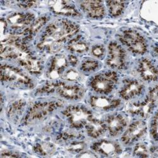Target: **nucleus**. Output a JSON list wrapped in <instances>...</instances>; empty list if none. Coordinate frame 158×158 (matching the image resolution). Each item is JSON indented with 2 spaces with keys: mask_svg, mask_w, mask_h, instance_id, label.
Segmentation results:
<instances>
[{
  "mask_svg": "<svg viewBox=\"0 0 158 158\" xmlns=\"http://www.w3.org/2000/svg\"><path fill=\"white\" fill-rule=\"evenodd\" d=\"M81 8L86 15L93 19H99L105 15V7L101 1H83Z\"/></svg>",
  "mask_w": 158,
  "mask_h": 158,
  "instance_id": "obj_17",
  "label": "nucleus"
},
{
  "mask_svg": "<svg viewBox=\"0 0 158 158\" xmlns=\"http://www.w3.org/2000/svg\"><path fill=\"white\" fill-rule=\"evenodd\" d=\"M1 81L15 86H23L28 88L34 87L32 79L20 69L9 64L1 67Z\"/></svg>",
  "mask_w": 158,
  "mask_h": 158,
  "instance_id": "obj_5",
  "label": "nucleus"
},
{
  "mask_svg": "<svg viewBox=\"0 0 158 158\" xmlns=\"http://www.w3.org/2000/svg\"><path fill=\"white\" fill-rule=\"evenodd\" d=\"M68 62L67 58L62 55H58L52 58L48 71V77L51 79L61 77L67 67Z\"/></svg>",
  "mask_w": 158,
  "mask_h": 158,
  "instance_id": "obj_19",
  "label": "nucleus"
},
{
  "mask_svg": "<svg viewBox=\"0 0 158 158\" xmlns=\"http://www.w3.org/2000/svg\"><path fill=\"white\" fill-rule=\"evenodd\" d=\"M67 49L72 52L82 54L89 50V44L81 37H77L69 43Z\"/></svg>",
  "mask_w": 158,
  "mask_h": 158,
  "instance_id": "obj_23",
  "label": "nucleus"
},
{
  "mask_svg": "<svg viewBox=\"0 0 158 158\" xmlns=\"http://www.w3.org/2000/svg\"><path fill=\"white\" fill-rule=\"evenodd\" d=\"M19 63L28 72L34 74L40 73L43 69L41 61L32 56L31 53L20 60Z\"/></svg>",
  "mask_w": 158,
  "mask_h": 158,
  "instance_id": "obj_21",
  "label": "nucleus"
},
{
  "mask_svg": "<svg viewBox=\"0 0 158 158\" xmlns=\"http://www.w3.org/2000/svg\"><path fill=\"white\" fill-rule=\"evenodd\" d=\"M91 148L97 154L107 157H116L122 152L119 143L108 140H101L94 142Z\"/></svg>",
  "mask_w": 158,
  "mask_h": 158,
  "instance_id": "obj_11",
  "label": "nucleus"
},
{
  "mask_svg": "<svg viewBox=\"0 0 158 158\" xmlns=\"http://www.w3.org/2000/svg\"><path fill=\"white\" fill-rule=\"evenodd\" d=\"M20 156L17 153L11 151H4L1 154V157H17Z\"/></svg>",
  "mask_w": 158,
  "mask_h": 158,
  "instance_id": "obj_34",
  "label": "nucleus"
},
{
  "mask_svg": "<svg viewBox=\"0 0 158 158\" xmlns=\"http://www.w3.org/2000/svg\"><path fill=\"white\" fill-rule=\"evenodd\" d=\"M118 81L115 72H106L97 74L91 79L90 85L94 91L99 94H108L115 88Z\"/></svg>",
  "mask_w": 158,
  "mask_h": 158,
  "instance_id": "obj_7",
  "label": "nucleus"
},
{
  "mask_svg": "<svg viewBox=\"0 0 158 158\" xmlns=\"http://www.w3.org/2000/svg\"><path fill=\"white\" fill-rule=\"evenodd\" d=\"M125 2L123 1H108L106 5L110 14L113 17L120 16L125 8Z\"/></svg>",
  "mask_w": 158,
  "mask_h": 158,
  "instance_id": "obj_26",
  "label": "nucleus"
},
{
  "mask_svg": "<svg viewBox=\"0 0 158 158\" xmlns=\"http://www.w3.org/2000/svg\"><path fill=\"white\" fill-rule=\"evenodd\" d=\"M127 63V54L125 49L116 42H111L108 46L106 63L113 69L122 70Z\"/></svg>",
  "mask_w": 158,
  "mask_h": 158,
  "instance_id": "obj_9",
  "label": "nucleus"
},
{
  "mask_svg": "<svg viewBox=\"0 0 158 158\" xmlns=\"http://www.w3.org/2000/svg\"><path fill=\"white\" fill-rule=\"evenodd\" d=\"M134 156L139 157H147L149 156V152L146 145L139 143L135 146L133 151Z\"/></svg>",
  "mask_w": 158,
  "mask_h": 158,
  "instance_id": "obj_31",
  "label": "nucleus"
},
{
  "mask_svg": "<svg viewBox=\"0 0 158 158\" xmlns=\"http://www.w3.org/2000/svg\"><path fill=\"white\" fill-rule=\"evenodd\" d=\"M105 123L110 135L112 137L120 135L127 126L126 118L119 113H114L108 116Z\"/></svg>",
  "mask_w": 158,
  "mask_h": 158,
  "instance_id": "obj_14",
  "label": "nucleus"
},
{
  "mask_svg": "<svg viewBox=\"0 0 158 158\" xmlns=\"http://www.w3.org/2000/svg\"><path fill=\"white\" fill-rule=\"evenodd\" d=\"M120 104V99L104 96H92L90 98V104L92 108L101 111L112 110L119 106Z\"/></svg>",
  "mask_w": 158,
  "mask_h": 158,
  "instance_id": "obj_16",
  "label": "nucleus"
},
{
  "mask_svg": "<svg viewBox=\"0 0 158 158\" xmlns=\"http://www.w3.org/2000/svg\"><path fill=\"white\" fill-rule=\"evenodd\" d=\"M56 93L63 98L71 101L82 99L85 94L83 87L76 84H68L62 82H51L37 90L38 94H51Z\"/></svg>",
  "mask_w": 158,
  "mask_h": 158,
  "instance_id": "obj_2",
  "label": "nucleus"
},
{
  "mask_svg": "<svg viewBox=\"0 0 158 158\" xmlns=\"http://www.w3.org/2000/svg\"><path fill=\"white\" fill-rule=\"evenodd\" d=\"M51 11L57 15L67 17H80L81 14L72 2L69 1H51L48 3Z\"/></svg>",
  "mask_w": 158,
  "mask_h": 158,
  "instance_id": "obj_12",
  "label": "nucleus"
},
{
  "mask_svg": "<svg viewBox=\"0 0 158 158\" xmlns=\"http://www.w3.org/2000/svg\"><path fill=\"white\" fill-rule=\"evenodd\" d=\"M147 132V125L144 122L137 120L130 124L122 136V141L130 145L142 138Z\"/></svg>",
  "mask_w": 158,
  "mask_h": 158,
  "instance_id": "obj_10",
  "label": "nucleus"
},
{
  "mask_svg": "<svg viewBox=\"0 0 158 158\" xmlns=\"http://www.w3.org/2000/svg\"><path fill=\"white\" fill-rule=\"evenodd\" d=\"M105 52H106V50H105L104 47L101 44H97L94 46L91 49L92 55L94 57L99 59L102 58L104 56Z\"/></svg>",
  "mask_w": 158,
  "mask_h": 158,
  "instance_id": "obj_32",
  "label": "nucleus"
},
{
  "mask_svg": "<svg viewBox=\"0 0 158 158\" xmlns=\"http://www.w3.org/2000/svg\"><path fill=\"white\" fill-rule=\"evenodd\" d=\"M68 61L73 66H75L77 64L78 62V60L77 59V58L73 55H70L69 56V59H68Z\"/></svg>",
  "mask_w": 158,
  "mask_h": 158,
  "instance_id": "obj_36",
  "label": "nucleus"
},
{
  "mask_svg": "<svg viewBox=\"0 0 158 158\" xmlns=\"http://www.w3.org/2000/svg\"><path fill=\"white\" fill-rule=\"evenodd\" d=\"M143 87V84L137 80H128L120 90L119 94L123 99L130 100L140 96L142 93Z\"/></svg>",
  "mask_w": 158,
  "mask_h": 158,
  "instance_id": "obj_15",
  "label": "nucleus"
},
{
  "mask_svg": "<svg viewBox=\"0 0 158 158\" xmlns=\"http://www.w3.org/2000/svg\"><path fill=\"white\" fill-rule=\"evenodd\" d=\"M99 63L94 60H87L84 61L81 67L82 71L84 72H92L96 70L99 67Z\"/></svg>",
  "mask_w": 158,
  "mask_h": 158,
  "instance_id": "obj_29",
  "label": "nucleus"
},
{
  "mask_svg": "<svg viewBox=\"0 0 158 158\" xmlns=\"http://www.w3.org/2000/svg\"><path fill=\"white\" fill-rule=\"evenodd\" d=\"M31 52L25 43L16 35H8L2 41L1 56L5 59L16 60L18 62Z\"/></svg>",
  "mask_w": 158,
  "mask_h": 158,
  "instance_id": "obj_3",
  "label": "nucleus"
},
{
  "mask_svg": "<svg viewBox=\"0 0 158 158\" xmlns=\"http://www.w3.org/2000/svg\"><path fill=\"white\" fill-rule=\"evenodd\" d=\"M37 2H28V1H7L5 2V4L10 6H17L22 9H27L32 8L36 5Z\"/></svg>",
  "mask_w": 158,
  "mask_h": 158,
  "instance_id": "obj_30",
  "label": "nucleus"
},
{
  "mask_svg": "<svg viewBox=\"0 0 158 158\" xmlns=\"http://www.w3.org/2000/svg\"><path fill=\"white\" fill-rule=\"evenodd\" d=\"M78 31L79 26L72 21L56 20L48 25L37 47L49 53H56L62 49L64 43L76 35Z\"/></svg>",
  "mask_w": 158,
  "mask_h": 158,
  "instance_id": "obj_1",
  "label": "nucleus"
},
{
  "mask_svg": "<svg viewBox=\"0 0 158 158\" xmlns=\"http://www.w3.org/2000/svg\"><path fill=\"white\" fill-rule=\"evenodd\" d=\"M25 104V101L22 99L11 102L7 110L8 117L12 121L17 122L24 111Z\"/></svg>",
  "mask_w": 158,
  "mask_h": 158,
  "instance_id": "obj_22",
  "label": "nucleus"
},
{
  "mask_svg": "<svg viewBox=\"0 0 158 158\" xmlns=\"http://www.w3.org/2000/svg\"><path fill=\"white\" fill-rule=\"evenodd\" d=\"M80 156L79 157H97V155H96L94 152L87 151V152H82L80 153Z\"/></svg>",
  "mask_w": 158,
  "mask_h": 158,
  "instance_id": "obj_35",
  "label": "nucleus"
},
{
  "mask_svg": "<svg viewBox=\"0 0 158 158\" xmlns=\"http://www.w3.org/2000/svg\"><path fill=\"white\" fill-rule=\"evenodd\" d=\"M48 20V18L47 17L43 16L39 17L36 20H34L29 27L23 31V34L27 35L28 38L31 39L41 31V29L46 25Z\"/></svg>",
  "mask_w": 158,
  "mask_h": 158,
  "instance_id": "obj_24",
  "label": "nucleus"
},
{
  "mask_svg": "<svg viewBox=\"0 0 158 158\" xmlns=\"http://www.w3.org/2000/svg\"><path fill=\"white\" fill-rule=\"evenodd\" d=\"M34 15L31 13H14L7 18L10 27L16 30L27 29L34 21Z\"/></svg>",
  "mask_w": 158,
  "mask_h": 158,
  "instance_id": "obj_13",
  "label": "nucleus"
},
{
  "mask_svg": "<svg viewBox=\"0 0 158 158\" xmlns=\"http://www.w3.org/2000/svg\"><path fill=\"white\" fill-rule=\"evenodd\" d=\"M63 115L73 128L80 129L85 127L93 118L92 112L84 106L72 105L63 111Z\"/></svg>",
  "mask_w": 158,
  "mask_h": 158,
  "instance_id": "obj_6",
  "label": "nucleus"
},
{
  "mask_svg": "<svg viewBox=\"0 0 158 158\" xmlns=\"http://www.w3.org/2000/svg\"><path fill=\"white\" fill-rule=\"evenodd\" d=\"M138 72L143 81L154 82L157 80V70L152 62L148 59H142L138 65Z\"/></svg>",
  "mask_w": 158,
  "mask_h": 158,
  "instance_id": "obj_18",
  "label": "nucleus"
},
{
  "mask_svg": "<svg viewBox=\"0 0 158 158\" xmlns=\"http://www.w3.org/2000/svg\"><path fill=\"white\" fill-rule=\"evenodd\" d=\"M62 101L38 102L34 104L29 110L24 118L25 125H32L44 120L55 110L62 107Z\"/></svg>",
  "mask_w": 158,
  "mask_h": 158,
  "instance_id": "obj_4",
  "label": "nucleus"
},
{
  "mask_svg": "<svg viewBox=\"0 0 158 158\" xmlns=\"http://www.w3.org/2000/svg\"><path fill=\"white\" fill-rule=\"evenodd\" d=\"M61 78L67 81L75 82L81 80V75L78 71L74 69H69L63 72L61 75Z\"/></svg>",
  "mask_w": 158,
  "mask_h": 158,
  "instance_id": "obj_28",
  "label": "nucleus"
},
{
  "mask_svg": "<svg viewBox=\"0 0 158 158\" xmlns=\"http://www.w3.org/2000/svg\"><path fill=\"white\" fill-rule=\"evenodd\" d=\"M34 151L43 156H51L56 152V146L49 142H42L34 147Z\"/></svg>",
  "mask_w": 158,
  "mask_h": 158,
  "instance_id": "obj_25",
  "label": "nucleus"
},
{
  "mask_svg": "<svg viewBox=\"0 0 158 158\" xmlns=\"http://www.w3.org/2000/svg\"><path fill=\"white\" fill-rule=\"evenodd\" d=\"M150 132L151 137L153 139L157 141V113L154 115L152 118V120L151 124V128H150Z\"/></svg>",
  "mask_w": 158,
  "mask_h": 158,
  "instance_id": "obj_33",
  "label": "nucleus"
},
{
  "mask_svg": "<svg viewBox=\"0 0 158 158\" xmlns=\"http://www.w3.org/2000/svg\"><path fill=\"white\" fill-rule=\"evenodd\" d=\"M119 39L123 44L135 54L143 55L147 52L148 44L146 39L136 31H124L120 35Z\"/></svg>",
  "mask_w": 158,
  "mask_h": 158,
  "instance_id": "obj_8",
  "label": "nucleus"
},
{
  "mask_svg": "<svg viewBox=\"0 0 158 158\" xmlns=\"http://www.w3.org/2000/svg\"><path fill=\"white\" fill-rule=\"evenodd\" d=\"M85 127L87 135L93 139L100 137L107 130L106 123L93 117L87 122Z\"/></svg>",
  "mask_w": 158,
  "mask_h": 158,
  "instance_id": "obj_20",
  "label": "nucleus"
},
{
  "mask_svg": "<svg viewBox=\"0 0 158 158\" xmlns=\"http://www.w3.org/2000/svg\"><path fill=\"white\" fill-rule=\"evenodd\" d=\"M87 146V145L85 143V142L83 140H70L69 143L66 146V148H67V151H69L70 152L72 153H81L82 152H83L85 148Z\"/></svg>",
  "mask_w": 158,
  "mask_h": 158,
  "instance_id": "obj_27",
  "label": "nucleus"
}]
</instances>
